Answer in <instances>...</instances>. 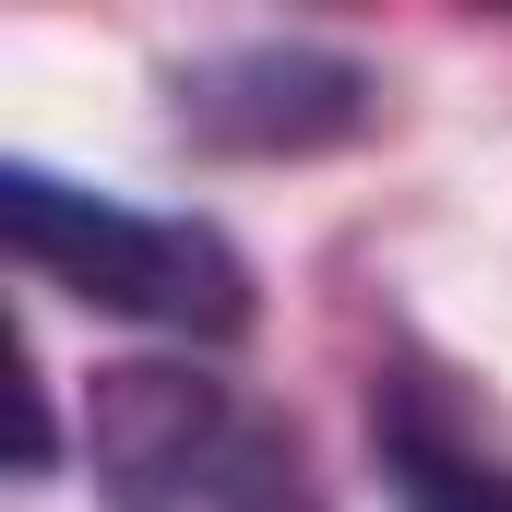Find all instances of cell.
<instances>
[{
  "mask_svg": "<svg viewBox=\"0 0 512 512\" xmlns=\"http://www.w3.org/2000/svg\"><path fill=\"white\" fill-rule=\"evenodd\" d=\"M0 239L48 298H84L108 322L179 334V346H239L262 310L251 251L203 215H143L120 191H84L36 155H0Z\"/></svg>",
  "mask_w": 512,
  "mask_h": 512,
  "instance_id": "2",
  "label": "cell"
},
{
  "mask_svg": "<svg viewBox=\"0 0 512 512\" xmlns=\"http://www.w3.org/2000/svg\"><path fill=\"white\" fill-rule=\"evenodd\" d=\"M382 120V72L334 36H227L167 60V131L191 155L227 167H286V155H334Z\"/></svg>",
  "mask_w": 512,
  "mask_h": 512,
  "instance_id": "3",
  "label": "cell"
},
{
  "mask_svg": "<svg viewBox=\"0 0 512 512\" xmlns=\"http://www.w3.org/2000/svg\"><path fill=\"white\" fill-rule=\"evenodd\" d=\"M370 465L393 512H512V405L429 346H393L370 370Z\"/></svg>",
  "mask_w": 512,
  "mask_h": 512,
  "instance_id": "4",
  "label": "cell"
},
{
  "mask_svg": "<svg viewBox=\"0 0 512 512\" xmlns=\"http://www.w3.org/2000/svg\"><path fill=\"white\" fill-rule=\"evenodd\" d=\"M84 477L108 512H322L298 417L203 358H108L84 382Z\"/></svg>",
  "mask_w": 512,
  "mask_h": 512,
  "instance_id": "1",
  "label": "cell"
}]
</instances>
